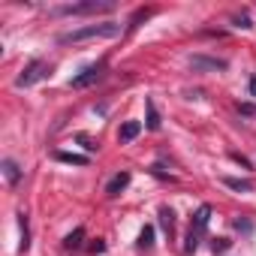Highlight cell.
I'll return each instance as SVG.
<instances>
[{"label":"cell","instance_id":"obj_20","mask_svg":"<svg viewBox=\"0 0 256 256\" xmlns=\"http://www.w3.org/2000/svg\"><path fill=\"white\" fill-rule=\"evenodd\" d=\"M151 12H154V10H139V12L133 16V22H130V30H133V28H139V22H142V18H148Z\"/></svg>","mask_w":256,"mask_h":256},{"label":"cell","instance_id":"obj_17","mask_svg":"<svg viewBox=\"0 0 256 256\" xmlns=\"http://www.w3.org/2000/svg\"><path fill=\"white\" fill-rule=\"evenodd\" d=\"M76 139H78V142H82V148H84V151H88V154H94V151H96V148H100V145H96V142H94V139H90V136H84V133H78V136H76Z\"/></svg>","mask_w":256,"mask_h":256},{"label":"cell","instance_id":"obj_6","mask_svg":"<svg viewBox=\"0 0 256 256\" xmlns=\"http://www.w3.org/2000/svg\"><path fill=\"white\" fill-rule=\"evenodd\" d=\"M190 66H193V72H223V70H226V60L193 54V58H190Z\"/></svg>","mask_w":256,"mask_h":256},{"label":"cell","instance_id":"obj_2","mask_svg":"<svg viewBox=\"0 0 256 256\" xmlns=\"http://www.w3.org/2000/svg\"><path fill=\"white\" fill-rule=\"evenodd\" d=\"M208 217H211V205H199V211L193 214V223H190V232H187V241H184V250L193 253L199 247V235L205 232L208 226Z\"/></svg>","mask_w":256,"mask_h":256},{"label":"cell","instance_id":"obj_10","mask_svg":"<svg viewBox=\"0 0 256 256\" xmlns=\"http://www.w3.org/2000/svg\"><path fill=\"white\" fill-rule=\"evenodd\" d=\"M145 108H148V120H145V126H148L151 133H157V130H160V114H157L154 100H145Z\"/></svg>","mask_w":256,"mask_h":256},{"label":"cell","instance_id":"obj_7","mask_svg":"<svg viewBox=\"0 0 256 256\" xmlns=\"http://www.w3.org/2000/svg\"><path fill=\"white\" fill-rule=\"evenodd\" d=\"M126 187H130V172H118V175L106 184V196H120Z\"/></svg>","mask_w":256,"mask_h":256},{"label":"cell","instance_id":"obj_23","mask_svg":"<svg viewBox=\"0 0 256 256\" xmlns=\"http://www.w3.org/2000/svg\"><path fill=\"white\" fill-rule=\"evenodd\" d=\"M232 160H235V163H241L244 169H250V160H247V157H241V154H232Z\"/></svg>","mask_w":256,"mask_h":256},{"label":"cell","instance_id":"obj_9","mask_svg":"<svg viewBox=\"0 0 256 256\" xmlns=\"http://www.w3.org/2000/svg\"><path fill=\"white\" fill-rule=\"evenodd\" d=\"M4 175H6L10 187H16V184L22 181V169H18V163H16V160H4Z\"/></svg>","mask_w":256,"mask_h":256},{"label":"cell","instance_id":"obj_24","mask_svg":"<svg viewBox=\"0 0 256 256\" xmlns=\"http://www.w3.org/2000/svg\"><path fill=\"white\" fill-rule=\"evenodd\" d=\"M250 94L256 96V78H250Z\"/></svg>","mask_w":256,"mask_h":256},{"label":"cell","instance_id":"obj_11","mask_svg":"<svg viewBox=\"0 0 256 256\" xmlns=\"http://www.w3.org/2000/svg\"><path fill=\"white\" fill-rule=\"evenodd\" d=\"M54 160L70 163V166H88V157H82V154H70V151H58V154H54Z\"/></svg>","mask_w":256,"mask_h":256},{"label":"cell","instance_id":"obj_1","mask_svg":"<svg viewBox=\"0 0 256 256\" xmlns=\"http://www.w3.org/2000/svg\"><path fill=\"white\" fill-rule=\"evenodd\" d=\"M120 34V24L118 22H100V24H84L78 30H70V34H60V46H70V42H84V40H108V36H118Z\"/></svg>","mask_w":256,"mask_h":256},{"label":"cell","instance_id":"obj_13","mask_svg":"<svg viewBox=\"0 0 256 256\" xmlns=\"http://www.w3.org/2000/svg\"><path fill=\"white\" fill-rule=\"evenodd\" d=\"M223 184H226L229 190H238V193H250V190H253V184H250V181H241V178H223Z\"/></svg>","mask_w":256,"mask_h":256},{"label":"cell","instance_id":"obj_15","mask_svg":"<svg viewBox=\"0 0 256 256\" xmlns=\"http://www.w3.org/2000/svg\"><path fill=\"white\" fill-rule=\"evenodd\" d=\"M18 223H22V250H28L30 247V232H28V214L24 211L18 214Z\"/></svg>","mask_w":256,"mask_h":256},{"label":"cell","instance_id":"obj_19","mask_svg":"<svg viewBox=\"0 0 256 256\" xmlns=\"http://www.w3.org/2000/svg\"><path fill=\"white\" fill-rule=\"evenodd\" d=\"M235 108H238L244 118H253V114H256V106H253V102H238Z\"/></svg>","mask_w":256,"mask_h":256},{"label":"cell","instance_id":"obj_22","mask_svg":"<svg viewBox=\"0 0 256 256\" xmlns=\"http://www.w3.org/2000/svg\"><path fill=\"white\" fill-rule=\"evenodd\" d=\"M88 250H90V253H102V250H106V241H100V238H96V241H94Z\"/></svg>","mask_w":256,"mask_h":256},{"label":"cell","instance_id":"obj_12","mask_svg":"<svg viewBox=\"0 0 256 256\" xmlns=\"http://www.w3.org/2000/svg\"><path fill=\"white\" fill-rule=\"evenodd\" d=\"M160 226L166 235H172V229H175V211L172 208H160Z\"/></svg>","mask_w":256,"mask_h":256},{"label":"cell","instance_id":"obj_18","mask_svg":"<svg viewBox=\"0 0 256 256\" xmlns=\"http://www.w3.org/2000/svg\"><path fill=\"white\" fill-rule=\"evenodd\" d=\"M229 247H232V241H229V238H214V244H211V250H214V253H226Z\"/></svg>","mask_w":256,"mask_h":256},{"label":"cell","instance_id":"obj_21","mask_svg":"<svg viewBox=\"0 0 256 256\" xmlns=\"http://www.w3.org/2000/svg\"><path fill=\"white\" fill-rule=\"evenodd\" d=\"M232 22H235V28H244V30H250V28H253L247 16H232Z\"/></svg>","mask_w":256,"mask_h":256},{"label":"cell","instance_id":"obj_14","mask_svg":"<svg viewBox=\"0 0 256 256\" xmlns=\"http://www.w3.org/2000/svg\"><path fill=\"white\" fill-rule=\"evenodd\" d=\"M139 247H142V250L154 247V226H145V229L139 232Z\"/></svg>","mask_w":256,"mask_h":256},{"label":"cell","instance_id":"obj_4","mask_svg":"<svg viewBox=\"0 0 256 256\" xmlns=\"http://www.w3.org/2000/svg\"><path fill=\"white\" fill-rule=\"evenodd\" d=\"M114 10L112 0H88V4H70V6H60L58 12L60 16H88V12H108Z\"/></svg>","mask_w":256,"mask_h":256},{"label":"cell","instance_id":"obj_5","mask_svg":"<svg viewBox=\"0 0 256 256\" xmlns=\"http://www.w3.org/2000/svg\"><path fill=\"white\" fill-rule=\"evenodd\" d=\"M102 70H106V64H90V66H84L78 76H72V78H70V88L82 90V88H90V84H96V82L102 78Z\"/></svg>","mask_w":256,"mask_h":256},{"label":"cell","instance_id":"obj_16","mask_svg":"<svg viewBox=\"0 0 256 256\" xmlns=\"http://www.w3.org/2000/svg\"><path fill=\"white\" fill-rule=\"evenodd\" d=\"M82 238H84V229H76V232H70L66 238H64V247H82Z\"/></svg>","mask_w":256,"mask_h":256},{"label":"cell","instance_id":"obj_3","mask_svg":"<svg viewBox=\"0 0 256 256\" xmlns=\"http://www.w3.org/2000/svg\"><path fill=\"white\" fill-rule=\"evenodd\" d=\"M52 76V64H46V60H30L28 66H24V72L16 78V88H30V84H36L40 78H48Z\"/></svg>","mask_w":256,"mask_h":256},{"label":"cell","instance_id":"obj_8","mask_svg":"<svg viewBox=\"0 0 256 256\" xmlns=\"http://www.w3.org/2000/svg\"><path fill=\"white\" fill-rule=\"evenodd\" d=\"M139 133H142V124L139 120H124L120 130H118V139H120V145H126V142H133Z\"/></svg>","mask_w":256,"mask_h":256}]
</instances>
